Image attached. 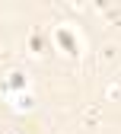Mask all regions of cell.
<instances>
[{
	"label": "cell",
	"instance_id": "1",
	"mask_svg": "<svg viewBox=\"0 0 121 134\" xmlns=\"http://www.w3.org/2000/svg\"><path fill=\"white\" fill-rule=\"evenodd\" d=\"M54 38H57V45H61V48H64V51L70 54V58H77V54H80L77 38H73V32H70V29H57V32H54Z\"/></svg>",
	"mask_w": 121,
	"mask_h": 134
},
{
	"label": "cell",
	"instance_id": "2",
	"mask_svg": "<svg viewBox=\"0 0 121 134\" xmlns=\"http://www.w3.org/2000/svg\"><path fill=\"white\" fill-rule=\"evenodd\" d=\"M3 86H7L10 93H19V90H26V74H22V70H13V74L7 77V83H3Z\"/></svg>",
	"mask_w": 121,
	"mask_h": 134
},
{
	"label": "cell",
	"instance_id": "4",
	"mask_svg": "<svg viewBox=\"0 0 121 134\" xmlns=\"http://www.w3.org/2000/svg\"><path fill=\"white\" fill-rule=\"evenodd\" d=\"M29 48H32V51H35V54H42V48H45V42H42V35H38V32H35V35L29 38Z\"/></svg>",
	"mask_w": 121,
	"mask_h": 134
},
{
	"label": "cell",
	"instance_id": "3",
	"mask_svg": "<svg viewBox=\"0 0 121 134\" xmlns=\"http://www.w3.org/2000/svg\"><path fill=\"white\" fill-rule=\"evenodd\" d=\"M13 105H16V112H29V109H35V99L32 96H19Z\"/></svg>",
	"mask_w": 121,
	"mask_h": 134
}]
</instances>
